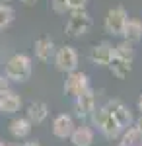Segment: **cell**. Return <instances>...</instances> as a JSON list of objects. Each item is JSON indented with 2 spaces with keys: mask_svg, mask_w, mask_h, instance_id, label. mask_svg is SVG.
I'll use <instances>...</instances> for the list:
<instances>
[{
  "mask_svg": "<svg viewBox=\"0 0 142 146\" xmlns=\"http://www.w3.org/2000/svg\"><path fill=\"white\" fill-rule=\"evenodd\" d=\"M113 58H115V47L107 41H101L98 45H94L90 51V60L96 66H109Z\"/></svg>",
  "mask_w": 142,
  "mask_h": 146,
  "instance_id": "cell-8",
  "label": "cell"
},
{
  "mask_svg": "<svg viewBox=\"0 0 142 146\" xmlns=\"http://www.w3.org/2000/svg\"><path fill=\"white\" fill-rule=\"evenodd\" d=\"M140 133L134 129V127H129V129H125L123 131V136H121V146H136L140 144Z\"/></svg>",
  "mask_w": 142,
  "mask_h": 146,
  "instance_id": "cell-19",
  "label": "cell"
},
{
  "mask_svg": "<svg viewBox=\"0 0 142 146\" xmlns=\"http://www.w3.org/2000/svg\"><path fill=\"white\" fill-rule=\"evenodd\" d=\"M132 127H134V129L140 133V136H142V115L138 117V119H134V125H132Z\"/></svg>",
  "mask_w": 142,
  "mask_h": 146,
  "instance_id": "cell-24",
  "label": "cell"
},
{
  "mask_svg": "<svg viewBox=\"0 0 142 146\" xmlns=\"http://www.w3.org/2000/svg\"><path fill=\"white\" fill-rule=\"evenodd\" d=\"M74 129H76L74 119H72V115H68V113H60V115H56L55 119H53L51 131H53V135H55L56 138H70V135H72Z\"/></svg>",
  "mask_w": 142,
  "mask_h": 146,
  "instance_id": "cell-10",
  "label": "cell"
},
{
  "mask_svg": "<svg viewBox=\"0 0 142 146\" xmlns=\"http://www.w3.org/2000/svg\"><path fill=\"white\" fill-rule=\"evenodd\" d=\"M129 22V14L123 6H113L105 16V31L111 35H123V29Z\"/></svg>",
  "mask_w": 142,
  "mask_h": 146,
  "instance_id": "cell-4",
  "label": "cell"
},
{
  "mask_svg": "<svg viewBox=\"0 0 142 146\" xmlns=\"http://www.w3.org/2000/svg\"><path fill=\"white\" fill-rule=\"evenodd\" d=\"M49 117V105L45 101H31L27 105V111H25V119L31 125H41Z\"/></svg>",
  "mask_w": 142,
  "mask_h": 146,
  "instance_id": "cell-12",
  "label": "cell"
},
{
  "mask_svg": "<svg viewBox=\"0 0 142 146\" xmlns=\"http://www.w3.org/2000/svg\"><path fill=\"white\" fill-rule=\"evenodd\" d=\"M31 70H33L31 58L23 53H16L8 58L6 68H4V76L10 82H25L31 76Z\"/></svg>",
  "mask_w": 142,
  "mask_h": 146,
  "instance_id": "cell-1",
  "label": "cell"
},
{
  "mask_svg": "<svg viewBox=\"0 0 142 146\" xmlns=\"http://www.w3.org/2000/svg\"><path fill=\"white\" fill-rule=\"evenodd\" d=\"M14 16H16V12L10 4H0V29L8 27L14 22Z\"/></svg>",
  "mask_w": 142,
  "mask_h": 146,
  "instance_id": "cell-20",
  "label": "cell"
},
{
  "mask_svg": "<svg viewBox=\"0 0 142 146\" xmlns=\"http://www.w3.org/2000/svg\"><path fill=\"white\" fill-rule=\"evenodd\" d=\"M103 107L111 113V117L121 125V129H123V131L134 125V117H132L131 109H129V107H127L121 100H109Z\"/></svg>",
  "mask_w": 142,
  "mask_h": 146,
  "instance_id": "cell-7",
  "label": "cell"
},
{
  "mask_svg": "<svg viewBox=\"0 0 142 146\" xmlns=\"http://www.w3.org/2000/svg\"><path fill=\"white\" fill-rule=\"evenodd\" d=\"M51 6H53V10L56 14H66V10H68V2L66 0H51Z\"/></svg>",
  "mask_w": 142,
  "mask_h": 146,
  "instance_id": "cell-22",
  "label": "cell"
},
{
  "mask_svg": "<svg viewBox=\"0 0 142 146\" xmlns=\"http://www.w3.org/2000/svg\"><path fill=\"white\" fill-rule=\"evenodd\" d=\"M115 56H117V58H123V60L132 62V58H134V45L123 39L119 45H115Z\"/></svg>",
  "mask_w": 142,
  "mask_h": 146,
  "instance_id": "cell-18",
  "label": "cell"
},
{
  "mask_svg": "<svg viewBox=\"0 0 142 146\" xmlns=\"http://www.w3.org/2000/svg\"><path fill=\"white\" fill-rule=\"evenodd\" d=\"M6 90H10V80L6 78L4 74H0V94L6 92Z\"/></svg>",
  "mask_w": 142,
  "mask_h": 146,
  "instance_id": "cell-23",
  "label": "cell"
},
{
  "mask_svg": "<svg viewBox=\"0 0 142 146\" xmlns=\"http://www.w3.org/2000/svg\"><path fill=\"white\" fill-rule=\"evenodd\" d=\"M70 142H72V146H92V142H94V131L90 127H86V125L76 127L72 131V135H70Z\"/></svg>",
  "mask_w": 142,
  "mask_h": 146,
  "instance_id": "cell-14",
  "label": "cell"
},
{
  "mask_svg": "<svg viewBox=\"0 0 142 146\" xmlns=\"http://www.w3.org/2000/svg\"><path fill=\"white\" fill-rule=\"evenodd\" d=\"M92 16L86 10L80 12H70V18L64 25V33L68 37H82L92 29Z\"/></svg>",
  "mask_w": 142,
  "mask_h": 146,
  "instance_id": "cell-3",
  "label": "cell"
},
{
  "mask_svg": "<svg viewBox=\"0 0 142 146\" xmlns=\"http://www.w3.org/2000/svg\"><path fill=\"white\" fill-rule=\"evenodd\" d=\"M74 109H76L78 117H88L96 111V92L92 88H88L84 94H80L78 98H74Z\"/></svg>",
  "mask_w": 142,
  "mask_h": 146,
  "instance_id": "cell-9",
  "label": "cell"
},
{
  "mask_svg": "<svg viewBox=\"0 0 142 146\" xmlns=\"http://www.w3.org/2000/svg\"><path fill=\"white\" fill-rule=\"evenodd\" d=\"M20 107H22V98L14 90H6L0 94V111L2 113L14 115L20 111Z\"/></svg>",
  "mask_w": 142,
  "mask_h": 146,
  "instance_id": "cell-13",
  "label": "cell"
},
{
  "mask_svg": "<svg viewBox=\"0 0 142 146\" xmlns=\"http://www.w3.org/2000/svg\"><path fill=\"white\" fill-rule=\"evenodd\" d=\"M0 146H8V144H6V142H4V140H0Z\"/></svg>",
  "mask_w": 142,
  "mask_h": 146,
  "instance_id": "cell-28",
  "label": "cell"
},
{
  "mask_svg": "<svg viewBox=\"0 0 142 146\" xmlns=\"http://www.w3.org/2000/svg\"><path fill=\"white\" fill-rule=\"evenodd\" d=\"M55 66L60 70V72H74L78 66V53L74 47L70 45H62L60 49H56L55 53Z\"/></svg>",
  "mask_w": 142,
  "mask_h": 146,
  "instance_id": "cell-6",
  "label": "cell"
},
{
  "mask_svg": "<svg viewBox=\"0 0 142 146\" xmlns=\"http://www.w3.org/2000/svg\"><path fill=\"white\" fill-rule=\"evenodd\" d=\"M92 121L99 129V133L105 136V138H109V140H115V138H119L123 135L121 125L111 117V113L105 107H98L96 111L92 113Z\"/></svg>",
  "mask_w": 142,
  "mask_h": 146,
  "instance_id": "cell-2",
  "label": "cell"
},
{
  "mask_svg": "<svg viewBox=\"0 0 142 146\" xmlns=\"http://www.w3.org/2000/svg\"><path fill=\"white\" fill-rule=\"evenodd\" d=\"M66 2H68V10L70 12L86 10V6H88V0H66Z\"/></svg>",
  "mask_w": 142,
  "mask_h": 146,
  "instance_id": "cell-21",
  "label": "cell"
},
{
  "mask_svg": "<svg viewBox=\"0 0 142 146\" xmlns=\"http://www.w3.org/2000/svg\"><path fill=\"white\" fill-rule=\"evenodd\" d=\"M22 2L25 6H35V4H37V0H22Z\"/></svg>",
  "mask_w": 142,
  "mask_h": 146,
  "instance_id": "cell-26",
  "label": "cell"
},
{
  "mask_svg": "<svg viewBox=\"0 0 142 146\" xmlns=\"http://www.w3.org/2000/svg\"><path fill=\"white\" fill-rule=\"evenodd\" d=\"M10 133L14 138H25L31 133V123L25 117H16V119H12V123H10Z\"/></svg>",
  "mask_w": 142,
  "mask_h": 146,
  "instance_id": "cell-16",
  "label": "cell"
},
{
  "mask_svg": "<svg viewBox=\"0 0 142 146\" xmlns=\"http://www.w3.org/2000/svg\"><path fill=\"white\" fill-rule=\"evenodd\" d=\"M90 88V76L82 70H74V72H68L64 80V94L66 96H72V98H78L80 94Z\"/></svg>",
  "mask_w": 142,
  "mask_h": 146,
  "instance_id": "cell-5",
  "label": "cell"
},
{
  "mask_svg": "<svg viewBox=\"0 0 142 146\" xmlns=\"http://www.w3.org/2000/svg\"><path fill=\"white\" fill-rule=\"evenodd\" d=\"M10 146H22V144H10Z\"/></svg>",
  "mask_w": 142,
  "mask_h": 146,
  "instance_id": "cell-29",
  "label": "cell"
},
{
  "mask_svg": "<svg viewBox=\"0 0 142 146\" xmlns=\"http://www.w3.org/2000/svg\"><path fill=\"white\" fill-rule=\"evenodd\" d=\"M138 146H142V144H138Z\"/></svg>",
  "mask_w": 142,
  "mask_h": 146,
  "instance_id": "cell-32",
  "label": "cell"
},
{
  "mask_svg": "<svg viewBox=\"0 0 142 146\" xmlns=\"http://www.w3.org/2000/svg\"><path fill=\"white\" fill-rule=\"evenodd\" d=\"M117 146H121V144H117Z\"/></svg>",
  "mask_w": 142,
  "mask_h": 146,
  "instance_id": "cell-31",
  "label": "cell"
},
{
  "mask_svg": "<svg viewBox=\"0 0 142 146\" xmlns=\"http://www.w3.org/2000/svg\"><path fill=\"white\" fill-rule=\"evenodd\" d=\"M33 49H35V56L41 60V62H49L51 58H55V41L49 37V35H41L37 41H35V45H33Z\"/></svg>",
  "mask_w": 142,
  "mask_h": 146,
  "instance_id": "cell-11",
  "label": "cell"
},
{
  "mask_svg": "<svg viewBox=\"0 0 142 146\" xmlns=\"http://www.w3.org/2000/svg\"><path fill=\"white\" fill-rule=\"evenodd\" d=\"M123 37H125V41H129V43H136V41H140L142 39V22L140 20H136V18H129V22L125 25V29H123Z\"/></svg>",
  "mask_w": 142,
  "mask_h": 146,
  "instance_id": "cell-15",
  "label": "cell"
},
{
  "mask_svg": "<svg viewBox=\"0 0 142 146\" xmlns=\"http://www.w3.org/2000/svg\"><path fill=\"white\" fill-rule=\"evenodd\" d=\"M136 109H138L140 115H142V94H140V98H138V101H136Z\"/></svg>",
  "mask_w": 142,
  "mask_h": 146,
  "instance_id": "cell-25",
  "label": "cell"
},
{
  "mask_svg": "<svg viewBox=\"0 0 142 146\" xmlns=\"http://www.w3.org/2000/svg\"><path fill=\"white\" fill-rule=\"evenodd\" d=\"M0 2H8V0H0Z\"/></svg>",
  "mask_w": 142,
  "mask_h": 146,
  "instance_id": "cell-30",
  "label": "cell"
},
{
  "mask_svg": "<svg viewBox=\"0 0 142 146\" xmlns=\"http://www.w3.org/2000/svg\"><path fill=\"white\" fill-rule=\"evenodd\" d=\"M109 70L113 72V76H117V78H127L129 74H131L132 70V62H129V60H123V58H113L109 64Z\"/></svg>",
  "mask_w": 142,
  "mask_h": 146,
  "instance_id": "cell-17",
  "label": "cell"
},
{
  "mask_svg": "<svg viewBox=\"0 0 142 146\" xmlns=\"http://www.w3.org/2000/svg\"><path fill=\"white\" fill-rule=\"evenodd\" d=\"M22 146H41V144H39V140H31V142H25Z\"/></svg>",
  "mask_w": 142,
  "mask_h": 146,
  "instance_id": "cell-27",
  "label": "cell"
}]
</instances>
